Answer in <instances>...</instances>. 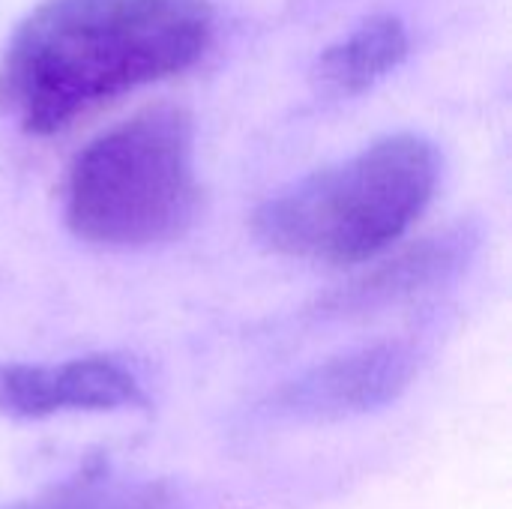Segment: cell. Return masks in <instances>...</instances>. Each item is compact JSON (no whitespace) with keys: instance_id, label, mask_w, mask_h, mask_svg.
Returning a JSON list of instances; mask_svg holds the SVG:
<instances>
[{"instance_id":"obj_8","label":"cell","mask_w":512,"mask_h":509,"mask_svg":"<svg viewBox=\"0 0 512 509\" xmlns=\"http://www.w3.org/2000/svg\"><path fill=\"white\" fill-rule=\"evenodd\" d=\"M0 509H186V501L168 480H114L99 462L48 495L6 501Z\"/></svg>"},{"instance_id":"obj_4","label":"cell","mask_w":512,"mask_h":509,"mask_svg":"<svg viewBox=\"0 0 512 509\" xmlns=\"http://www.w3.org/2000/svg\"><path fill=\"white\" fill-rule=\"evenodd\" d=\"M420 357L405 342H375L336 354L270 396V408L288 420L339 423L390 408L417 378Z\"/></svg>"},{"instance_id":"obj_7","label":"cell","mask_w":512,"mask_h":509,"mask_svg":"<svg viewBox=\"0 0 512 509\" xmlns=\"http://www.w3.org/2000/svg\"><path fill=\"white\" fill-rule=\"evenodd\" d=\"M408 54V24L393 12H378L354 24L318 54L312 66V81L324 96L351 99L393 75L408 60Z\"/></svg>"},{"instance_id":"obj_2","label":"cell","mask_w":512,"mask_h":509,"mask_svg":"<svg viewBox=\"0 0 512 509\" xmlns=\"http://www.w3.org/2000/svg\"><path fill=\"white\" fill-rule=\"evenodd\" d=\"M438 183V144L420 132H390L264 198L252 234L282 258L366 267L417 225Z\"/></svg>"},{"instance_id":"obj_5","label":"cell","mask_w":512,"mask_h":509,"mask_svg":"<svg viewBox=\"0 0 512 509\" xmlns=\"http://www.w3.org/2000/svg\"><path fill=\"white\" fill-rule=\"evenodd\" d=\"M144 405L138 378L108 354L54 366L0 363V417L45 420L60 411H120Z\"/></svg>"},{"instance_id":"obj_6","label":"cell","mask_w":512,"mask_h":509,"mask_svg":"<svg viewBox=\"0 0 512 509\" xmlns=\"http://www.w3.org/2000/svg\"><path fill=\"white\" fill-rule=\"evenodd\" d=\"M480 249V228L474 222H459L447 231L423 237L408 249L369 261L366 273L354 276L348 285L336 288L321 309L327 315L351 318L399 306L420 294H429L438 285L459 279Z\"/></svg>"},{"instance_id":"obj_1","label":"cell","mask_w":512,"mask_h":509,"mask_svg":"<svg viewBox=\"0 0 512 509\" xmlns=\"http://www.w3.org/2000/svg\"><path fill=\"white\" fill-rule=\"evenodd\" d=\"M213 0H39L0 48V114L33 138L192 69Z\"/></svg>"},{"instance_id":"obj_3","label":"cell","mask_w":512,"mask_h":509,"mask_svg":"<svg viewBox=\"0 0 512 509\" xmlns=\"http://www.w3.org/2000/svg\"><path fill=\"white\" fill-rule=\"evenodd\" d=\"M195 141V117L174 102L102 129L75 153L63 180L69 234L108 252L180 240L201 207Z\"/></svg>"}]
</instances>
